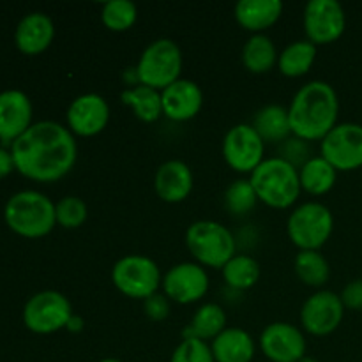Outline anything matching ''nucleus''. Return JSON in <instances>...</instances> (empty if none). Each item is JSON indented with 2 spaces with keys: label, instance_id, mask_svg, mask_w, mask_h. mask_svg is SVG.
Instances as JSON below:
<instances>
[{
  "label": "nucleus",
  "instance_id": "nucleus-9",
  "mask_svg": "<svg viewBox=\"0 0 362 362\" xmlns=\"http://www.w3.org/2000/svg\"><path fill=\"white\" fill-rule=\"evenodd\" d=\"M73 315V306L64 293L57 290H42L25 304L23 324L35 334H53L66 329Z\"/></svg>",
  "mask_w": 362,
  "mask_h": 362
},
{
  "label": "nucleus",
  "instance_id": "nucleus-12",
  "mask_svg": "<svg viewBox=\"0 0 362 362\" xmlns=\"http://www.w3.org/2000/svg\"><path fill=\"white\" fill-rule=\"evenodd\" d=\"M320 156L338 172H352L362 166V126L356 122L336 124L320 141Z\"/></svg>",
  "mask_w": 362,
  "mask_h": 362
},
{
  "label": "nucleus",
  "instance_id": "nucleus-27",
  "mask_svg": "<svg viewBox=\"0 0 362 362\" xmlns=\"http://www.w3.org/2000/svg\"><path fill=\"white\" fill-rule=\"evenodd\" d=\"M278 49L267 34H251L243 46V64L250 73L264 74L278 66Z\"/></svg>",
  "mask_w": 362,
  "mask_h": 362
},
{
  "label": "nucleus",
  "instance_id": "nucleus-38",
  "mask_svg": "<svg viewBox=\"0 0 362 362\" xmlns=\"http://www.w3.org/2000/svg\"><path fill=\"white\" fill-rule=\"evenodd\" d=\"M13 170H16L14 168L13 154H11V151H7V148L0 147V179L9 175Z\"/></svg>",
  "mask_w": 362,
  "mask_h": 362
},
{
  "label": "nucleus",
  "instance_id": "nucleus-30",
  "mask_svg": "<svg viewBox=\"0 0 362 362\" xmlns=\"http://www.w3.org/2000/svg\"><path fill=\"white\" fill-rule=\"evenodd\" d=\"M293 271L300 283L311 288H324L331 278V265L320 251H299L293 260Z\"/></svg>",
  "mask_w": 362,
  "mask_h": 362
},
{
  "label": "nucleus",
  "instance_id": "nucleus-3",
  "mask_svg": "<svg viewBox=\"0 0 362 362\" xmlns=\"http://www.w3.org/2000/svg\"><path fill=\"white\" fill-rule=\"evenodd\" d=\"M258 202L271 209H290L303 191L299 170L279 156L265 158L250 175Z\"/></svg>",
  "mask_w": 362,
  "mask_h": 362
},
{
  "label": "nucleus",
  "instance_id": "nucleus-17",
  "mask_svg": "<svg viewBox=\"0 0 362 362\" xmlns=\"http://www.w3.org/2000/svg\"><path fill=\"white\" fill-rule=\"evenodd\" d=\"M163 115L173 122H187L200 113L204 106V92L197 81L179 78L161 90Z\"/></svg>",
  "mask_w": 362,
  "mask_h": 362
},
{
  "label": "nucleus",
  "instance_id": "nucleus-36",
  "mask_svg": "<svg viewBox=\"0 0 362 362\" xmlns=\"http://www.w3.org/2000/svg\"><path fill=\"white\" fill-rule=\"evenodd\" d=\"M172 300L165 296L163 292L154 293V296L147 297L144 300V311L152 322H163L170 317V311H172V306H170Z\"/></svg>",
  "mask_w": 362,
  "mask_h": 362
},
{
  "label": "nucleus",
  "instance_id": "nucleus-28",
  "mask_svg": "<svg viewBox=\"0 0 362 362\" xmlns=\"http://www.w3.org/2000/svg\"><path fill=\"white\" fill-rule=\"evenodd\" d=\"M317 60V46L308 39L286 45L278 55V69L283 76L299 78L308 74Z\"/></svg>",
  "mask_w": 362,
  "mask_h": 362
},
{
  "label": "nucleus",
  "instance_id": "nucleus-31",
  "mask_svg": "<svg viewBox=\"0 0 362 362\" xmlns=\"http://www.w3.org/2000/svg\"><path fill=\"white\" fill-rule=\"evenodd\" d=\"M138 7L131 0H110L101 7V21L108 30L126 32L136 23Z\"/></svg>",
  "mask_w": 362,
  "mask_h": 362
},
{
  "label": "nucleus",
  "instance_id": "nucleus-2",
  "mask_svg": "<svg viewBox=\"0 0 362 362\" xmlns=\"http://www.w3.org/2000/svg\"><path fill=\"white\" fill-rule=\"evenodd\" d=\"M338 92L324 80H311L293 94L288 119L293 136L304 141H322L338 124Z\"/></svg>",
  "mask_w": 362,
  "mask_h": 362
},
{
  "label": "nucleus",
  "instance_id": "nucleus-18",
  "mask_svg": "<svg viewBox=\"0 0 362 362\" xmlns=\"http://www.w3.org/2000/svg\"><path fill=\"white\" fill-rule=\"evenodd\" d=\"M32 103L25 92L16 88L0 92V141L13 145L32 126Z\"/></svg>",
  "mask_w": 362,
  "mask_h": 362
},
{
  "label": "nucleus",
  "instance_id": "nucleus-10",
  "mask_svg": "<svg viewBox=\"0 0 362 362\" xmlns=\"http://www.w3.org/2000/svg\"><path fill=\"white\" fill-rule=\"evenodd\" d=\"M265 145L251 124H235L223 136V159L233 172L251 175L265 159Z\"/></svg>",
  "mask_w": 362,
  "mask_h": 362
},
{
  "label": "nucleus",
  "instance_id": "nucleus-14",
  "mask_svg": "<svg viewBox=\"0 0 362 362\" xmlns=\"http://www.w3.org/2000/svg\"><path fill=\"white\" fill-rule=\"evenodd\" d=\"M345 306L341 297L332 290H317L300 308V325L311 336H329L341 325Z\"/></svg>",
  "mask_w": 362,
  "mask_h": 362
},
{
  "label": "nucleus",
  "instance_id": "nucleus-7",
  "mask_svg": "<svg viewBox=\"0 0 362 362\" xmlns=\"http://www.w3.org/2000/svg\"><path fill=\"white\" fill-rule=\"evenodd\" d=\"M334 216L322 202H304L290 212L286 219L288 239L299 251H320L331 239Z\"/></svg>",
  "mask_w": 362,
  "mask_h": 362
},
{
  "label": "nucleus",
  "instance_id": "nucleus-16",
  "mask_svg": "<svg viewBox=\"0 0 362 362\" xmlns=\"http://www.w3.org/2000/svg\"><path fill=\"white\" fill-rule=\"evenodd\" d=\"M262 354L271 362H299L306 357V336L290 322H272L258 338Z\"/></svg>",
  "mask_w": 362,
  "mask_h": 362
},
{
  "label": "nucleus",
  "instance_id": "nucleus-23",
  "mask_svg": "<svg viewBox=\"0 0 362 362\" xmlns=\"http://www.w3.org/2000/svg\"><path fill=\"white\" fill-rule=\"evenodd\" d=\"M251 126L255 127L265 144H283L292 136L288 119V106L265 105L255 113Z\"/></svg>",
  "mask_w": 362,
  "mask_h": 362
},
{
  "label": "nucleus",
  "instance_id": "nucleus-24",
  "mask_svg": "<svg viewBox=\"0 0 362 362\" xmlns=\"http://www.w3.org/2000/svg\"><path fill=\"white\" fill-rule=\"evenodd\" d=\"M226 329V311L218 303H205L194 311L189 325L184 331V338H198L212 341Z\"/></svg>",
  "mask_w": 362,
  "mask_h": 362
},
{
  "label": "nucleus",
  "instance_id": "nucleus-40",
  "mask_svg": "<svg viewBox=\"0 0 362 362\" xmlns=\"http://www.w3.org/2000/svg\"><path fill=\"white\" fill-rule=\"evenodd\" d=\"M299 362H320V361H317V359H315V357L306 356V357H303V359H300Z\"/></svg>",
  "mask_w": 362,
  "mask_h": 362
},
{
  "label": "nucleus",
  "instance_id": "nucleus-8",
  "mask_svg": "<svg viewBox=\"0 0 362 362\" xmlns=\"http://www.w3.org/2000/svg\"><path fill=\"white\" fill-rule=\"evenodd\" d=\"M161 269L147 255H126L112 267V283L129 299L145 300L154 296L161 288Z\"/></svg>",
  "mask_w": 362,
  "mask_h": 362
},
{
  "label": "nucleus",
  "instance_id": "nucleus-32",
  "mask_svg": "<svg viewBox=\"0 0 362 362\" xmlns=\"http://www.w3.org/2000/svg\"><path fill=\"white\" fill-rule=\"evenodd\" d=\"M225 207L232 216H246L257 207L258 198L250 179H235L225 189Z\"/></svg>",
  "mask_w": 362,
  "mask_h": 362
},
{
  "label": "nucleus",
  "instance_id": "nucleus-20",
  "mask_svg": "<svg viewBox=\"0 0 362 362\" xmlns=\"http://www.w3.org/2000/svg\"><path fill=\"white\" fill-rule=\"evenodd\" d=\"M53 39H55V23L48 14L39 11L21 18L14 32L16 48L30 57L48 49Z\"/></svg>",
  "mask_w": 362,
  "mask_h": 362
},
{
  "label": "nucleus",
  "instance_id": "nucleus-4",
  "mask_svg": "<svg viewBox=\"0 0 362 362\" xmlns=\"http://www.w3.org/2000/svg\"><path fill=\"white\" fill-rule=\"evenodd\" d=\"M4 219L18 235L25 239H41L55 228V204L39 191H20L7 200Z\"/></svg>",
  "mask_w": 362,
  "mask_h": 362
},
{
  "label": "nucleus",
  "instance_id": "nucleus-37",
  "mask_svg": "<svg viewBox=\"0 0 362 362\" xmlns=\"http://www.w3.org/2000/svg\"><path fill=\"white\" fill-rule=\"evenodd\" d=\"M345 310L362 311V279H354L339 293Z\"/></svg>",
  "mask_w": 362,
  "mask_h": 362
},
{
  "label": "nucleus",
  "instance_id": "nucleus-5",
  "mask_svg": "<svg viewBox=\"0 0 362 362\" xmlns=\"http://www.w3.org/2000/svg\"><path fill=\"white\" fill-rule=\"evenodd\" d=\"M186 246L197 264L205 269H223L237 255V239L223 223L200 219L187 226Z\"/></svg>",
  "mask_w": 362,
  "mask_h": 362
},
{
  "label": "nucleus",
  "instance_id": "nucleus-39",
  "mask_svg": "<svg viewBox=\"0 0 362 362\" xmlns=\"http://www.w3.org/2000/svg\"><path fill=\"white\" fill-rule=\"evenodd\" d=\"M66 329H67V331H69V332H80L81 329H83V318L78 317V315H73Z\"/></svg>",
  "mask_w": 362,
  "mask_h": 362
},
{
  "label": "nucleus",
  "instance_id": "nucleus-35",
  "mask_svg": "<svg viewBox=\"0 0 362 362\" xmlns=\"http://www.w3.org/2000/svg\"><path fill=\"white\" fill-rule=\"evenodd\" d=\"M310 141H304L297 136H290L288 140H285L283 144H279L278 156L283 158L285 161H288L290 165L296 166L297 170L311 158V147Z\"/></svg>",
  "mask_w": 362,
  "mask_h": 362
},
{
  "label": "nucleus",
  "instance_id": "nucleus-26",
  "mask_svg": "<svg viewBox=\"0 0 362 362\" xmlns=\"http://www.w3.org/2000/svg\"><path fill=\"white\" fill-rule=\"evenodd\" d=\"M120 101L133 110L134 117L145 124H152L159 120L163 115L161 92L147 85H134V87L124 88L120 94Z\"/></svg>",
  "mask_w": 362,
  "mask_h": 362
},
{
  "label": "nucleus",
  "instance_id": "nucleus-34",
  "mask_svg": "<svg viewBox=\"0 0 362 362\" xmlns=\"http://www.w3.org/2000/svg\"><path fill=\"white\" fill-rule=\"evenodd\" d=\"M170 362H216L211 345L198 338H182L175 346Z\"/></svg>",
  "mask_w": 362,
  "mask_h": 362
},
{
  "label": "nucleus",
  "instance_id": "nucleus-25",
  "mask_svg": "<svg viewBox=\"0 0 362 362\" xmlns=\"http://www.w3.org/2000/svg\"><path fill=\"white\" fill-rule=\"evenodd\" d=\"M299 180L303 191L311 197L327 194L338 180V170L322 156H311L299 168Z\"/></svg>",
  "mask_w": 362,
  "mask_h": 362
},
{
  "label": "nucleus",
  "instance_id": "nucleus-1",
  "mask_svg": "<svg viewBox=\"0 0 362 362\" xmlns=\"http://www.w3.org/2000/svg\"><path fill=\"white\" fill-rule=\"evenodd\" d=\"M14 168L35 182H57L74 168L78 145L74 134L55 120L34 122L13 145Z\"/></svg>",
  "mask_w": 362,
  "mask_h": 362
},
{
  "label": "nucleus",
  "instance_id": "nucleus-19",
  "mask_svg": "<svg viewBox=\"0 0 362 362\" xmlns=\"http://www.w3.org/2000/svg\"><path fill=\"white\" fill-rule=\"evenodd\" d=\"M194 177L189 166L182 159H168L154 175V191L166 204H180L191 194Z\"/></svg>",
  "mask_w": 362,
  "mask_h": 362
},
{
  "label": "nucleus",
  "instance_id": "nucleus-15",
  "mask_svg": "<svg viewBox=\"0 0 362 362\" xmlns=\"http://www.w3.org/2000/svg\"><path fill=\"white\" fill-rule=\"evenodd\" d=\"M112 117L108 101L101 94L87 92L71 101L66 112L67 129L74 136L90 138L106 129Z\"/></svg>",
  "mask_w": 362,
  "mask_h": 362
},
{
  "label": "nucleus",
  "instance_id": "nucleus-41",
  "mask_svg": "<svg viewBox=\"0 0 362 362\" xmlns=\"http://www.w3.org/2000/svg\"><path fill=\"white\" fill-rule=\"evenodd\" d=\"M99 362H122V361L115 359V357H106V359H101Z\"/></svg>",
  "mask_w": 362,
  "mask_h": 362
},
{
  "label": "nucleus",
  "instance_id": "nucleus-33",
  "mask_svg": "<svg viewBox=\"0 0 362 362\" xmlns=\"http://www.w3.org/2000/svg\"><path fill=\"white\" fill-rule=\"evenodd\" d=\"M87 204L80 197H64L55 204L57 225L66 230H76L87 221Z\"/></svg>",
  "mask_w": 362,
  "mask_h": 362
},
{
  "label": "nucleus",
  "instance_id": "nucleus-21",
  "mask_svg": "<svg viewBox=\"0 0 362 362\" xmlns=\"http://www.w3.org/2000/svg\"><path fill=\"white\" fill-rule=\"evenodd\" d=\"M281 14V0H240L233 7L237 23L251 34H265L267 28L278 23Z\"/></svg>",
  "mask_w": 362,
  "mask_h": 362
},
{
  "label": "nucleus",
  "instance_id": "nucleus-13",
  "mask_svg": "<svg viewBox=\"0 0 362 362\" xmlns=\"http://www.w3.org/2000/svg\"><path fill=\"white\" fill-rule=\"evenodd\" d=\"M211 288L207 269L197 262H180L163 274L161 290L172 303L194 304L204 299Z\"/></svg>",
  "mask_w": 362,
  "mask_h": 362
},
{
  "label": "nucleus",
  "instance_id": "nucleus-22",
  "mask_svg": "<svg viewBox=\"0 0 362 362\" xmlns=\"http://www.w3.org/2000/svg\"><path fill=\"white\" fill-rule=\"evenodd\" d=\"M216 362H251L257 354L253 336L240 327H226L211 341Z\"/></svg>",
  "mask_w": 362,
  "mask_h": 362
},
{
  "label": "nucleus",
  "instance_id": "nucleus-11",
  "mask_svg": "<svg viewBox=\"0 0 362 362\" xmlns=\"http://www.w3.org/2000/svg\"><path fill=\"white\" fill-rule=\"evenodd\" d=\"M304 34L315 46L331 45L343 35L346 14L338 0H310L303 13Z\"/></svg>",
  "mask_w": 362,
  "mask_h": 362
},
{
  "label": "nucleus",
  "instance_id": "nucleus-29",
  "mask_svg": "<svg viewBox=\"0 0 362 362\" xmlns=\"http://www.w3.org/2000/svg\"><path fill=\"white\" fill-rule=\"evenodd\" d=\"M223 279L226 286L237 292L253 288L260 279V264L253 257L244 253H237L230 258L221 269Z\"/></svg>",
  "mask_w": 362,
  "mask_h": 362
},
{
  "label": "nucleus",
  "instance_id": "nucleus-6",
  "mask_svg": "<svg viewBox=\"0 0 362 362\" xmlns=\"http://www.w3.org/2000/svg\"><path fill=\"white\" fill-rule=\"evenodd\" d=\"M182 66L184 57L180 46L173 39L161 37L145 46L134 69L138 83L161 92L173 81L182 78Z\"/></svg>",
  "mask_w": 362,
  "mask_h": 362
}]
</instances>
